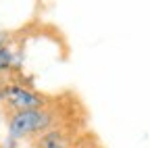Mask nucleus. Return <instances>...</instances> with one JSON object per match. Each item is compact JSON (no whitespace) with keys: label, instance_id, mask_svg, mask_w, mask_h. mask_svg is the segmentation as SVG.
<instances>
[{"label":"nucleus","instance_id":"nucleus-1","mask_svg":"<svg viewBox=\"0 0 150 148\" xmlns=\"http://www.w3.org/2000/svg\"><path fill=\"white\" fill-rule=\"evenodd\" d=\"M56 123V113L52 108H31V110H17L8 115L6 132L8 138L19 142L31 136H42Z\"/></svg>","mask_w":150,"mask_h":148},{"label":"nucleus","instance_id":"nucleus-2","mask_svg":"<svg viewBox=\"0 0 150 148\" xmlns=\"http://www.w3.org/2000/svg\"><path fill=\"white\" fill-rule=\"evenodd\" d=\"M0 102H2L11 113L17 110H31V108H46L48 96L40 94L23 84H4L0 88Z\"/></svg>","mask_w":150,"mask_h":148},{"label":"nucleus","instance_id":"nucleus-3","mask_svg":"<svg viewBox=\"0 0 150 148\" xmlns=\"http://www.w3.org/2000/svg\"><path fill=\"white\" fill-rule=\"evenodd\" d=\"M38 148H71V146H69L67 134L63 132V129L52 127L46 134L38 136Z\"/></svg>","mask_w":150,"mask_h":148},{"label":"nucleus","instance_id":"nucleus-4","mask_svg":"<svg viewBox=\"0 0 150 148\" xmlns=\"http://www.w3.org/2000/svg\"><path fill=\"white\" fill-rule=\"evenodd\" d=\"M19 65V57H17V52L13 50V46L4 44V46H0V73H8L13 69H17Z\"/></svg>","mask_w":150,"mask_h":148},{"label":"nucleus","instance_id":"nucleus-5","mask_svg":"<svg viewBox=\"0 0 150 148\" xmlns=\"http://www.w3.org/2000/svg\"><path fill=\"white\" fill-rule=\"evenodd\" d=\"M4 44H8V35L0 31V46H4Z\"/></svg>","mask_w":150,"mask_h":148}]
</instances>
